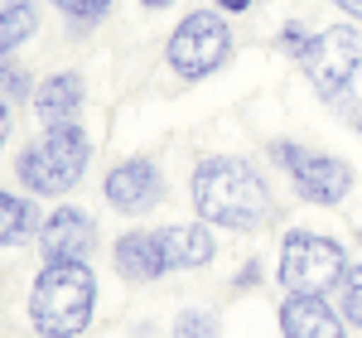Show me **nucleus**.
Returning <instances> with one entry per match:
<instances>
[{"instance_id": "nucleus-1", "label": "nucleus", "mask_w": 362, "mask_h": 338, "mask_svg": "<svg viewBox=\"0 0 362 338\" xmlns=\"http://www.w3.org/2000/svg\"><path fill=\"white\" fill-rule=\"evenodd\" d=\"M189 194H194L198 218L213 227H227V232H261L276 218V198L266 189V179L242 155H208V160H198Z\"/></svg>"}, {"instance_id": "nucleus-2", "label": "nucleus", "mask_w": 362, "mask_h": 338, "mask_svg": "<svg viewBox=\"0 0 362 338\" xmlns=\"http://www.w3.org/2000/svg\"><path fill=\"white\" fill-rule=\"evenodd\" d=\"M97 310V276L87 261H44L29 285V324L39 338H78Z\"/></svg>"}, {"instance_id": "nucleus-3", "label": "nucleus", "mask_w": 362, "mask_h": 338, "mask_svg": "<svg viewBox=\"0 0 362 338\" xmlns=\"http://www.w3.org/2000/svg\"><path fill=\"white\" fill-rule=\"evenodd\" d=\"M87 165H92V141L78 121H68V126H44V136L15 155V179L39 198H63L83 184Z\"/></svg>"}, {"instance_id": "nucleus-4", "label": "nucleus", "mask_w": 362, "mask_h": 338, "mask_svg": "<svg viewBox=\"0 0 362 338\" xmlns=\"http://www.w3.org/2000/svg\"><path fill=\"white\" fill-rule=\"evenodd\" d=\"M343 271H348V252L334 237H319V232H305V227L280 237L276 281L285 295H329V290H338Z\"/></svg>"}, {"instance_id": "nucleus-5", "label": "nucleus", "mask_w": 362, "mask_h": 338, "mask_svg": "<svg viewBox=\"0 0 362 338\" xmlns=\"http://www.w3.org/2000/svg\"><path fill=\"white\" fill-rule=\"evenodd\" d=\"M266 155L285 169V179L295 184V194L305 203H319V208H338L343 198L353 194L358 174L343 155H329V150H314V145L300 141H271Z\"/></svg>"}, {"instance_id": "nucleus-6", "label": "nucleus", "mask_w": 362, "mask_h": 338, "mask_svg": "<svg viewBox=\"0 0 362 338\" xmlns=\"http://www.w3.org/2000/svg\"><path fill=\"white\" fill-rule=\"evenodd\" d=\"M165 58L184 83L213 78L227 58H232V29H227V20L218 10H189L174 25V34H169Z\"/></svg>"}, {"instance_id": "nucleus-7", "label": "nucleus", "mask_w": 362, "mask_h": 338, "mask_svg": "<svg viewBox=\"0 0 362 338\" xmlns=\"http://www.w3.org/2000/svg\"><path fill=\"white\" fill-rule=\"evenodd\" d=\"M305 78L314 83V92L324 102H343V92L353 87L362 68V34L358 25H329V29H314L309 39V54L300 58Z\"/></svg>"}, {"instance_id": "nucleus-8", "label": "nucleus", "mask_w": 362, "mask_h": 338, "mask_svg": "<svg viewBox=\"0 0 362 338\" xmlns=\"http://www.w3.org/2000/svg\"><path fill=\"white\" fill-rule=\"evenodd\" d=\"M102 194H107V203H112L121 218H140V213L160 208L165 174H160V165L150 155H131V160L112 165V174L102 179Z\"/></svg>"}, {"instance_id": "nucleus-9", "label": "nucleus", "mask_w": 362, "mask_h": 338, "mask_svg": "<svg viewBox=\"0 0 362 338\" xmlns=\"http://www.w3.org/2000/svg\"><path fill=\"white\" fill-rule=\"evenodd\" d=\"M92 252H97V218L87 208L63 203L44 218V227H39V256L44 261H87Z\"/></svg>"}, {"instance_id": "nucleus-10", "label": "nucleus", "mask_w": 362, "mask_h": 338, "mask_svg": "<svg viewBox=\"0 0 362 338\" xmlns=\"http://www.w3.org/2000/svg\"><path fill=\"white\" fill-rule=\"evenodd\" d=\"M280 334L285 338H348V319L324 295H285L280 300Z\"/></svg>"}, {"instance_id": "nucleus-11", "label": "nucleus", "mask_w": 362, "mask_h": 338, "mask_svg": "<svg viewBox=\"0 0 362 338\" xmlns=\"http://www.w3.org/2000/svg\"><path fill=\"white\" fill-rule=\"evenodd\" d=\"M155 237H160V252H165L169 271H198V266H208L218 256L213 223H169Z\"/></svg>"}, {"instance_id": "nucleus-12", "label": "nucleus", "mask_w": 362, "mask_h": 338, "mask_svg": "<svg viewBox=\"0 0 362 338\" xmlns=\"http://www.w3.org/2000/svg\"><path fill=\"white\" fill-rule=\"evenodd\" d=\"M112 266H116V276L131 281V285H150V281H160V276H169L165 252H160V237H155V232H140V227L116 237Z\"/></svg>"}, {"instance_id": "nucleus-13", "label": "nucleus", "mask_w": 362, "mask_h": 338, "mask_svg": "<svg viewBox=\"0 0 362 338\" xmlns=\"http://www.w3.org/2000/svg\"><path fill=\"white\" fill-rule=\"evenodd\" d=\"M87 102V87L78 73H49L44 83L34 87V97H29V107L34 116L44 121V126H68V121H78Z\"/></svg>"}, {"instance_id": "nucleus-14", "label": "nucleus", "mask_w": 362, "mask_h": 338, "mask_svg": "<svg viewBox=\"0 0 362 338\" xmlns=\"http://www.w3.org/2000/svg\"><path fill=\"white\" fill-rule=\"evenodd\" d=\"M39 227H44V213L25 194L0 189V247H20L29 237H39Z\"/></svg>"}, {"instance_id": "nucleus-15", "label": "nucleus", "mask_w": 362, "mask_h": 338, "mask_svg": "<svg viewBox=\"0 0 362 338\" xmlns=\"http://www.w3.org/2000/svg\"><path fill=\"white\" fill-rule=\"evenodd\" d=\"M39 29V10L34 0H0V54H15L25 39Z\"/></svg>"}, {"instance_id": "nucleus-16", "label": "nucleus", "mask_w": 362, "mask_h": 338, "mask_svg": "<svg viewBox=\"0 0 362 338\" xmlns=\"http://www.w3.org/2000/svg\"><path fill=\"white\" fill-rule=\"evenodd\" d=\"M34 78L15 54H0V102H29L34 97Z\"/></svg>"}, {"instance_id": "nucleus-17", "label": "nucleus", "mask_w": 362, "mask_h": 338, "mask_svg": "<svg viewBox=\"0 0 362 338\" xmlns=\"http://www.w3.org/2000/svg\"><path fill=\"white\" fill-rule=\"evenodd\" d=\"M334 295H338V314L348 319V329H358V334H362V261L343 271V281H338Z\"/></svg>"}, {"instance_id": "nucleus-18", "label": "nucleus", "mask_w": 362, "mask_h": 338, "mask_svg": "<svg viewBox=\"0 0 362 338\" xmlns=\"http://www.w3.org/2000/svg\"><path fill=\"white\" fill-rule=\"evenodd\" d=\"M174 338H218V314L213 310H184L174 319Z\"/></svg>"}, {"instance_id": "nucleus-19", "label": "nucleus", "mask_w": 362, "mask_h": 338, "mask_svg": "<svg viewBox=\"0 0 362 338\" xmlns=\"http://www.w3.org/2000/svg\"><path fill=\"white\" fill-rule=\"evenodd\" d=\"M49 5H54V10H63L68 20H78V29H73V34H83V25L92 29L102 15H107V10H112V0H49Z\"/></svg>"}, {"instance_id": "nucleus-20", "label": "nucleus", "mask_w": 362, "mask_h": 338, "mask_svg": "<svg viewBox=\"0 0 362 338\" xmlns=\"http://www.w3.org/2000/svg\"><path fill=\"white\" fill-rule=\"evenodd\" d=\"M309 39H314V29H305V25H285L280 29V49L295 58V63L309 54Z\"/></svg>"}, {"instance_id": "nucleus-21", "label": "nucleus", "mask_w": 362, "mask_h": 338, "mask_svg": "<svg viewBox=\"0 0 362 338\" xmlns=\"http://www.w3.org/2000/svg\"><path fill=\"white\" fill-rule=\"evenodd\" d=\"M343 121H348V126H353V131L362 136V97H353V107L343 112Z\"/></svg>"}, {"instance_id": "nucleus-22", "label": "nucleus", "mask_w": 362, "mask_h": 338, "mask_svg": "<svg viewBox=\"0 0 362 338\" xmlns=\"http://www.w3.org/2000/svg\"><path fill=\"white\" fill-rule=\"evenodd\" d=\"M334 5L348 15V20H358V25H362V0H334Z\"/></svg>"}, {"instance_id": "nucleus-23", "label": "nucleus", "mask_w": 362, "mask_h": 338, "mask_svg": "<svg viewBox=\"0 0 362 338\" xmlns=\"http://www.w3.org/2000/svg\"><path fill=\"white\" fill-rule=\"evenodd\" d=\"M10 126H15V116H10V107H5V102H0V145L10 141Z\"/></svg>"}, {"instance_id": "nucleus-24", "label": "nucleus", "mask_w": 362, "mask_h": 338, "mask_svg": "<svg viewBox=\"0 0 362 338\" xmlns=\"http://www.w3.org/2000/svg\"><path fill=\"white\" fill-rule=\"evenodd\" d=\"M218 10H227V15H242V10H251V0H218Z\"/></svg>"}, {"instance_id": "nucleus-25", "label": "nucleus", "mask_w": 362, "mask_h": 338, "mask_svg": "<svg viewBox=\"0 0 362 338\" xmlns=\"http://www.w3.org/2000/svg\"><path fill=\"white\" fill-rule=\"evenodd\" d=\"M140 5H145V10H169L174 0H140Z\"/></svg>"}]
</instances>
